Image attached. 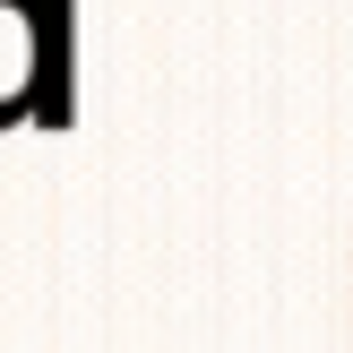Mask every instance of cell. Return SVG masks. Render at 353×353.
<instances>
[{"label": "cell", "mask_w": 353, "mask_h": 353, "mask_svg": "<svg viewBox=\"0 0 353 353\" xmlns=\"http://www.w3.org/2000/svg\"><path fill=\"white\" fill-rule=\"evenodd\" d=\"M9 121H43V130L69 121V78L43 43V9L34 0H0V130Z\"/></svg>", "instance_id": "1"}]
</instances>
